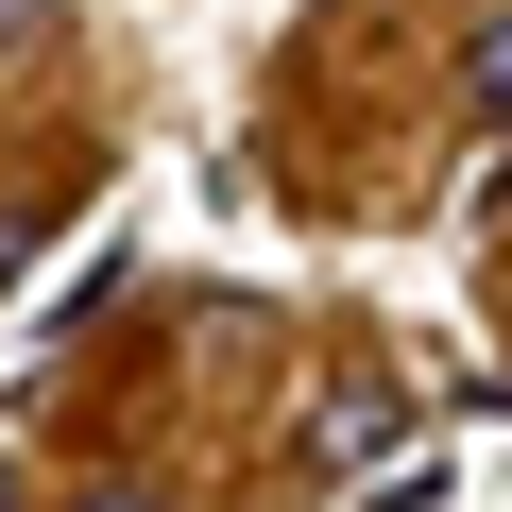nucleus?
Here are the masks:
<instances>
[{
  "mask_svg": "<svg viewBox=\"0 0 512 512\" xmlns=\"http://www.w3.org/2000/svg\"><path fill=\"white\" fill-rule=\"evenodd\" d=\"M461 103H478V120H512V18H478V52H461Z\"/></svg>",
  "mask_w": 512,
  "mask_h": 512,
  "instance_id": "f03ea898",
  "label": "nucleus"
},
{
  "mask_svg": "<svg viewBox=\"0 0 512 512\" xmlns=\"http://www.w3.org/2000/svg\"><path fill=\"white\" fill-rule=\"evenodd\" d=\"M308 444H325V461H393V376H342V393L308 410Z\"/></svg>",
  "mask_w": 512,
  "mask_h": 512,
  "instance_id": "f257e3e1",
  "label": "nucleus"
},
{
  "mask_svg": "<svg viewBox=\"0 0 512 512\" xmlns=\"http://www.w3.org/2000/svg\"><path fill=\"white\" fill-rule=\"evenodd\" d=\"M86 512H171V495H86Z\"/></svg>",
  "mask_w": 512,
  "mask_h": 512,
  "instance_id": "20e7f679",
  "label": "nucleus"
},
{
  "mask_svg": "<svg viewBox=\"0 0 512 512\" xmlns=\"http://www.w3.org/2000/svg\"><path fill=\"white\" fill-rule=\"evenodd\" d=\"M35 35H52V0H0V52H35Z\"/></svg>",
  "mask_w": 512,
  "mask_h": 512,
  "instance_id": "7ed1b4c3",
  "label": "nucleus"
},
{
  "mask_svg": "<svg viewBox=\"0 0 512 512\" xmlns=\"http://www.w3.org/2000/svg\"><path fill=\"white\" fill-rule=\"evenodd\" d=\"M0 512H18V478H0Z\"/></svg>",
  "mask_w": 512,
  "mask_h": 512,
  "instance_id": "39448f33",
  "label": "nucleus"
}]
</instances>
